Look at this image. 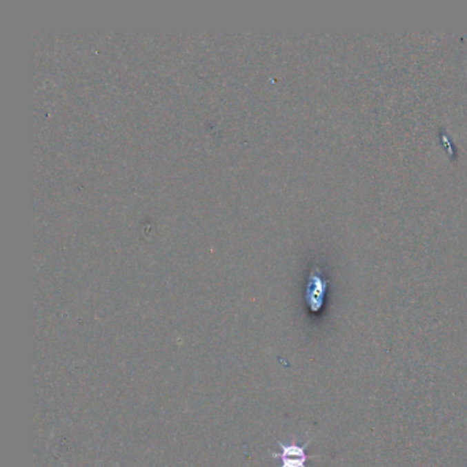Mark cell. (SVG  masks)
I'll return each instance as SVG.
<instances>
[{"mask_svg":"<svg viewBox=\"0 0 467 467\" xmlns=\"http://www.w3.org/2000/svg\"><path fill=\"white\" fill-rule=\"evenodd\" d=\"M311 439L300 446L297 443H279L280 446V453H272V457L275 459H280V467H307V461L310 459V457L306 453L307 446L310 444Z\"/></svg>","mask_w":467,"mask_h":467,"instance_id":"cell-1","label":"cell"},{"mask_svg":"<svg viewBox=\"0 0 467 467\" xmlns=\"http://www.w3.org/2000/svg\"><path fill=\"white\" fill-rule=\"evenodd\" d=\"M325 290H326V281L324 280L321 276L312 275L308 281L307 293H306V299H307V303L311 311L318 312L322 308Z\"/></svg>","mask_w":467,"mask_h":467,"instance_id":"cell-2","label":"cell"}]
</instances>
